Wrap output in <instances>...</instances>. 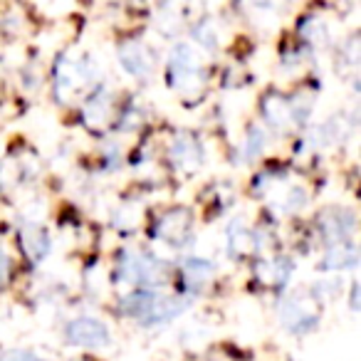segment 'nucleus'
Masks as SVG:
<instances>
[{"label": "nucleus", "mask_w": 361, "mask_h": 361, "mask_svg": "<svg viewBox=\"0 0 361 361\" xmlns=\"http://www.w3.org/2000/svg\"><path fill=\"white\" fill-rule=\"evenodd\" d=\"M188 305H191V302H188L186 297H169V295H161V292L141 287V290L121 297L119 310L124 312L126 317L139 322V324L154 326V324H164V322L176 319V317L188 310Z\"/></svg>", "instance_id": "1"}, {"label": "nucleus", "mask_w": 361, "mask_h": 361, "mask_svg": "<svg viewBox=\"0 0 361 361\" xmlns=\"http://www.w3.org/2000/svg\"><path fill=\"white\" fill-rule=\"evenodd\" d=\"M119 272L124 282H136L146 290L164 285L166 277H169L164 260L149 255V252H124L119 260Z\"/></svg>", "instance_id": "2"}, {"label": "nucleus", "mask_w": 361, "mask_h": 361, "mask_svg": "<svg viewBox=\"0 0 361 361\" xmlns=\"http://www.w3.org/2000/svg\"><path fill=\"white\" fill-rule=\"evenodd\" d=\"M65 336L70 344L85 346V349H102V346H109L111 341L109 326L97 319V317H77V319H72L65 326Z\"/></svg>", "instance_id": "3"}, {"label": "nucleus", "mask_w": 361, "mask_h": 361, "mask_svg": "<svg viewBox=\"0 0 361 361\" xmlns=\"http://www.w3.org/2000/svg\"><path fill=\"white\" fill-rule=\"evenodd\" d=\"M317 228L326 245H336V243L349 240L351 233L356 231V216L349 208H326L317 218Z\"/></svg>", "instance_id": "4"}, {"label": "nucleus", "mask_w": 361, "mask_h": 361, "mask_svg": "<svg viewBox=\"0 0 361 361\" xmlns=\"http://www.w3.org/2000/svg\"><path fill=\"white\" fill-rule=\"evenodd\" d=\"M280 322L290 331L305 334V331L314 329L317 322H319V314L312 310L310 302H302L300 297H287L280 305Z\"/></svg>", "instance_id": "5"}, {"label": "nucleus", "mask_w": 361, "mask_h": 361, "mask_svg": "<svg viewBox=\"0 0 361 361\" xmlns=\"http://www.w3.org/2000/svg\"><path fill=\"white\" fill-rule=\"evenodd\" d=\"M198 75H201V65H198L193 50L188 45H178L171 52L169 60V82L173 87H183L196 82Z\"/></svg>", "instance_id": "6"}, {"label": "nucleus", "mask_w": 361, "mask_h": 361, "mask_svg": "<svg viewBox=\"0 0 361 361\" xmlns=\"http://www.w3.org/2000/svg\"><path fill=\"white\" fill-rule=\"evenodd\" d=\"M119 62L134 77H149L154 70V57H151L149 47L141 42H124L119 47Z\"/></svg>", "instance_id": "7"}, {"label": "nucleus", "mask_w": 361, "mask_h": 361, "mask_svg": "<svg viewBox=\"0 0 361 361\" xmlns=\"http://www.w3.org/2000/svg\"><path fill=\"white\" fill-rule=\"evenodd\" d=\"M20 245L32 262H42L50 252V235L40 226H25L20 231Z\"/></svg>", "instance_id": "8"}, {"label": "nucleus", "mask_w": 361, "mask_h": 361, "mask_svg": "<svg viewBox=\"0 0 361 361\" xmlns=\"http://www.w3.org/2000/svg\"><path fill=\"white\" fill-rule=\"evenodd\" d=\"M180 275H183L186 290H203L213 277V265L203 257H186L180 262Z\"/></svg>", "instance_id": "9"}, {"label": "nucleus", "mask_w": 361, "mask_h": 361, "mask_svg": "<svg viewBox=\"0 0 361 361\" xmlns=\"http://www.w3.org/2000/svg\"><path fill=\"white\" fill-rule=\"evenodd\" d=\"M356 260H359L356 245L351 240H344L336 243V245H329L324 262H319V270H346V267H354Z\"/></svg>", "instance_id": "10"}, {"label": "nucleus", "mask_w": 361, "mask_h": 361, "mask_svg": "<svg viewBox=\"0 0 361 361\" xmlns=\"http://www.w3.org/2000/svg\"><path fill=\"white\" fill-rule=\"evenodd\" d=\"M191 231V221H188V213L183 211H173L159 223V233L166 243H183V238Z\"/></svg>", "instance_id": "11"}, {"label": "nucleus", "mask_w": 361, "mask_h": 361, "mask_svg": "<svg viewBox=\"0 0 361 361\" xmlns=\"http://www.w3.org/2000/svg\"><path fill=\"white\" fill-rule=\"evenodd\" d=\"M255 235H252L250 231L245 228V223L238 221L233 223L231 228H228V252H231L233 257H243L247 255V252L255 247Z\"/></svg>", "instance_id": "12"}, {"label": "nucleus", "mask_w": 361, "mask_h": 361, "mask_svg": "<svg viewBox=\"0 0 361 361\" xmlns=\"http://www.w3.org/2000/svg\"><path fill=\"white\" fill-rule=\"evenodd\" d=\"M262 114H265V119L272 126H280L282 129V126H287V121H292V104L282 99V97L270 94L262 102Z\"/></svg>", "instance_id": "13"}, {"label": "nucleus", "mask_w": 361, "mask_h": 361, "mask_svg": "<svg viewBox=\"0 0 361 361\" xmlns=\"http://www.w3.org/2000/svg\"><path fill=\"white\" fill-rule=\"evenodd\" d=\"M173 159H176V164H178V166L188 164V161L198 164V161H201V149H198L196 141H183V139H178L173 144Z\"/></svg>", "instance_id": "14"}, {"label": "nucleus", "mask_w": 361, "mask_h": 361, "mask_svg": "<svg viewBox=\"0 0 361 361\" xmlns=\"http://www.w3.org/2000/svg\"><path fill=\"white\" fill-rule=\"evenodd\" d=\"M262 146H265V134H262L260 129H250V136H247V141H245L247 159H255L262 151Z\"/></svg>", "instance_id": "15"}, {"label": "nucleus", "mask_w": 361, "mask_h": 361, "mask_svg": "<svg viewBox=\"0 0 361 361\" xmlns=\"http://www.w3.org/2000/svg\"><path fill=\"white\" fill-rule=\"evenodd\" d=\"M0 361H45V359L37 356V354H32V351L13 349V351H6V354L0 356Z\"/></svg>", "instance_id": "16"}, {"label": "nucleus", "mask_w": 361, "mask_h": 361, "mask_svg": "<svg viewBox=\"0 0 361 361\" xmlns=\"http://www.w3.org/2000/svg\"><path fill=\"white\" fill-rule=\"evenodd\" d=\"M8 277H11V260H8L6 252H0V287L6 285Z\"/></svg>", "instance_id": "17"}]
</instances>
